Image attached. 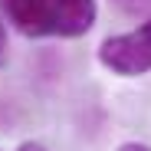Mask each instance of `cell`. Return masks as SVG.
<instances>
[{
    "label": "cell",
    "instance_id": "cell-1",
    "mask_svg": "<svg viewBox=\"0 0 151 151\" xmlns=\"http://www.w3.org/2000/svg\"><path fill=\"white\" fill-rule=\"evenodd\" d=\"M7 20L23 36H82L95 23V0H4Z\"/></svg>",
    "mask_w": 151,
    "mask_h": 151
},
{
    "label": "cell",
    "instance_id": "cell-2",
    "mask_svg": "<svg viewBox=\"0 0 151 151\" xmlns=\"http://www.w3.org/2000/svg\"><path fill=\"white\" fill-rule=\"evenodd\" d=\"M99 63L115 76H145L151 72V20L138 30L109 36L99 46Z\"/></svg>",
    "mask_w": 151,
    "mask_h": 151
},
{
    "label": "cell",
    "instance_id": "cell-3",
    "mask_svg": "<svg viewBox=\"0 0 151 151\" xmlns=\"http://www.w3.org/2000/svg\"><path fill=\"white\" fill-rule=\"evenodd\" d=\"M7 10H4V0H0V63H4V56H7Z\"/></svg>",
    "mask_w": 151,
    "mask_h": 151
},
{
    "label": "cell",
    "instance_id": "cell-4",
    "mask_svg": "<svg viewBox=\"0 0 151 151\" xmlns=\"http://www.w3.org/2000/svg\"><path fill=\"white\" fill-rule=\"evenodd\" d=\"M118 7H125V10H138V7H148L151 0H115Z\"/></svg>",
    "mask_w": 151,
    "mask_h": 151
},
{
    "label": "cell",
    "instance_id": "cell-5",
    "mask_svg": "<svg viewBox=\"0 0 151 151\" xmlns=\"http://www.w3.org/2000/svg\"><path fill=\"white\" fill-rule=\"evenodd\" d=\"M118 151H151L148 145H138V141H128V145H122Z\"/></svg>",
    "mask_w": 151,
    "mask_h": 151
},
{
    "label": "cell",
    "instance_id": "cell-6",
    "mask_svg": "<svg viewBox=\"0 0 151 151\" xmlns=\"http://www.w3.org/2000/svg\"><path fill=\"white\" fill-rule=\"evenodd\" d=\"M17 151H46V148H43V145H36V141H27V145H20Z\"/></svg>",
    "mask_w": 151,
    "mask_h": 151
}]
</instances>
